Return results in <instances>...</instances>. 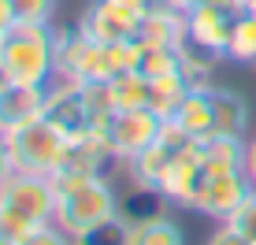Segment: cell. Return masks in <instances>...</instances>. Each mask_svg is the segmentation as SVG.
I'll return each instance as SVG.
<instances>
[{
  "instance_id": "1",
  "label": "cell",
  "mask_w": 256,
  "mask_h": 245,
  "mask_svg": "<svg viewBox=\"0 0 256 245\" xmlns=\"http://www.w3.org/2000/svg\"><path fill=\"white\" fill-rule=\"evenodd\" d=\"M52 186H56V216H52V223L64 226L70 238H74L78 230H86V226L104 223V220H112V216L122 212L119 194L108 182V174L60 171L56 178H52Z\"/></svg>"
},
{
  "instance_id": "2",
  "label": "cell",
  "mask_w": 256,
  "mask_h": 245,
  "mask_svg": "<svg viewBox=\"0 0 256 245\" xmlns=\"http://www.w3.org/2000/svg\"><path fill=\"white\" fill-rule=\"evenodd\" d=\"M0 64L15 86H48L56 78V30L48 22H15L0 38Z\"/></svg>"
},
{
  "instance_id": "3",
  "label": "cell",
  "mask_w": 256,
  "mask_h": 245,
  "mask_svg": "<svg viewBox=\"0 0 256 245\" xmlns=\"http://www.w3.org/2000/svg\"><path fill=\"white\" fill-rule=\"evenodd\" d=\"M4 142L12 148L15 171L19 174H41V178H56L67 164V152H70V138L64 130H56L45 116L26 122L15 134H8Z\"/></svg>"
},
{
  "instance_id": "4",
  "label": "cell",
  "mask_w": 256,
  "mask_h": 245,
  "mask_svg": "<svg viewBox=\"0 0 256 245\" xmlns=\"http://www.w3.org/2000/svg\"><path fill=\"white\" fill-rule=\"evenodd\" d=\"M56 78L70 82H108V48L93 41L90 34L74 30H56Z\"/></svg>"
},
{
  "instance_id": "5",
  "label": "cell",
  "mask_w": 256,
  "mask_h": 245,
  "mask_svg": "<svg viewBox=\"0 0 256 245\" xmlns=\"http://www.w3.org/2000/svg\"><path fill=\"white\" fill-rule=\"evenodd\" d=\"M0 208H8L15 220H22L30 226L52 223V216H56V186H52V178L15 171V178L0 190Z\"/></svg>"
},
{
  "instance_id": "6",
  "label": "cell",
  "mask_w": 256,
  "mask_h": 245,
  "mask_svg": "<svg viewBox=\"0 0 256 245\" xmlns=\"http://www.w3.org/2000/svg\"><path fill=\"white\" fill-rule=\"evenodd\" d=\"M160 126H164V119L152 108H130V112H116V119L108 122L104 138H108L116 160L130 164L138 152H145L160 138Z\"/></svg>"
},
{
  "instance_id": "7",
  "label": "cell",
  "mask_w": 256,
  "mask_h": 245,
  "mask_svg": "<svg viewBox=\"0 0 256 245\" xmlns=\"http://www.w3.org/2000/svg\"><path fill=\"white\" fill-rule=\"evenodd\" d=\"M45 119L56 130L74 142V138L93 134L90 126V112H86V97H82V82H70V78H52L45 86Z\"/></svg>"
},
{
  "instance_id": "8",
  "label": "cell",
  "mask_w": 256,
  "mask_h": 245,
  "mask_svg": "<svg viewBox=\"0 0 256 245\" xmlns=\"http://www.w3.org/2000/svg\"><path fill=\"white\" fill-rule=\"evenodd\" d=\"M204 178H208V168H204V145H200V142H190L186 148H178V152L171 156V164H167L164 182H160V197L171 200V204L190 208L193 194L204 186Z\"/></svg>"
},
{
  "instance_id": "9",
  "label": "cell",
  "mask_w": 256,
  "mask_h": 245,
  "mask_svg": "<svg viewBox=\"0 0 256 245\" xmlns=\"http://www.w3.org/2000/svg\"><path fill=\"white\" fill-rule=\"evenodd\" d=\"M234 22H238V12H230V8H223V4H212V0H200L193 12H186L190 45L226 60V45H230Z\"/></svg>"
},
{
  "instance_id": "10",
  "label": "cell",
  "mask_w": 256,
  "mask_h": 245,
  "mask_svg": "<svg viewBox=\"0 0 256 245\" xmlns=\"http://www.w3.org/2000/svg\"><path fill=\"white\" fill-rule=\"evenodd\" d=\"M252 190L256 186L249 182V174H208L204 186L193 194L190 208H193V212H200V216H208V220L223 223L226 216H230L234 208L252 194Z\"/></svg>"
},
{
  "instance_id": "11",
  "label": "cell",
  "mask_w": 256,
  "mask_h": 245,
  "mask_svg": "<svg viewBox=\"0 0 256 245\" xmlns=\"http://www.w3.org/2000/svg\"><path fill=\"white\" fill-rule=\"evenodd\" d=\"M45 116V86H4L0 90V138Z\"/></svg>"
},
{
  "instance_id": "12",
  "label": "cell",
  "mask_w": 256,
  "mask_h": 245,
  "mask_svg": "<svg viewBox=\"0 0 256 245\" xmlns=\"http://www.w3.org/2000/svg\"><path fill=\"white\" fill-rule=\"evenodd\" d=\"M78 30L90 34V38L100 41V45L138 38V22L130 19V15H122L116 4H108V0H93V4H86L82 15H78Z\"/></svg>"
},
{
  "instance_id": "13",
  "label": "cell",
  "mask_w": 256,
  "mask_h": 245,
  "mask_svg": "<svg viewBox=\"0 0 256 245\" xmlns=\"http://www.w3.org/2000/svg\"><path fill=\"white\" fill-rule=\"evenodd\" d=\"M138 41L141 45H164V48H182L190 41V26H186V12H174L164 0H156L148 8V15L138 26Z\"/></svg>"
},
{
  "instance_id": "14",
  "label": "cell",
  "mask_w": 256,
  "mask_h": 245,
  "mask_svg": "<svg viewBox=\"0 0 256 245\" xmlns=\"http://www.w3.org/2000/svg\"><path fill=\"white\" fill-rule=\"evenodd\" d=\"M112 164H116V152H112L108 138L104 134H86V138H74V142H70L64 171H70V174H108Z\"/></svg>"
},
{
  "instance_id": "15",
  "label": "cell",
  "mask_w": 256,
  "mask_h": 245,
  "mask_svg": "<svg viewBox=\"0 0 256 245\" xmlns=\"http://www.w3.org/2000/svg\"><path fill=\"white\" fill-rule=\"evenodd\" d=\"M193 142H208L216 134V104H212V90H190L178 112L171 116Z\"/></svg>"
},
{
  "instance_id": "16",
  "label": "cell",
  "mask_w": 256,
  "mask_h": 245,
  "mask_svg": "<svg viewBox=\"0 0 256 245\" xmlns=\"http://www.w3.org/2000/svg\"><path fill=\"white\" fill-rule=\"evenodd\" d=\"M130 245H186V230L167 212L130 216Z\"/></svg>"
},
{
  "instance_id": "17",
  "label": "cell",
  "mask_w": 256,
  "mask_h": 245,
  "mask_svg": "<svg viewBox=\"0 0 256 245\" xmlns=\"http://www.w3.org/2000/svg\"><path fill=\"white\" fill-rule=\"evenodd\" d=\"M171 156H174V148H167L160 138H156L145 152H138L134 160L126 164L134 190H145V194H156V197H160V182H164V171H167V164H171Z\"/></svg>"
},
{
  "instance_id": "18",
  "label": "cell",
  "mask_w": 256,
  "mask_h": 245,
  "mask_svg": "<svg viewBox=\"0 0 256 245\" xmlns=\"http://www.w3.org/2000/svg\"><path fill=\"white\" fill-rule=\"evenodd\" d=\"M204 145V168L208 174H245V138H226L212 134Z\"/></svg>"
},
{
  "instance_id": "19",
  "label": "cell",
  "mask_w": 256,
  "mask_h": 245,
  "mask_svg": "<svg viewBox=\"0 0 256 245\" xmlns=\"http://www.w3.org/2000/svg\"><path fill=\"white\" fill-rule=\"evenodd\" d=\"M212 104H216V134L245 138V130H249V104H245L242 93L212 86Z\"/></svg>"
},
{
  "instance_id": "20",
  "label": "cell",
  "mask_w": 256,
  "mask_h": 245,
  "mask_svg": "<svg viewBox=\"0 0 256 245\" xmlns=\"http://www.w3.org/2000/svg\"><path fill=\"white\" fill-rule=\"evenodd\" d=\"M108 90H112V100H116V112H130V108H148V90H152V82L134 67V71L112 74Z\"/></svg>"
},
{
  "instance_id": "21",
  "label": "cell",
  "mask_w": 256,
  "mask_h": 245,
  "mask_svg": "<svg viewBox=\"0 0 256 245\" xmlns=\"http://www.w3.org/2000/svg\"><path fill=\"white\" fill-rule=\"evenodd\" d=\"M152 90H148V108L156 112L160 119H171L178 112V104L186 100L190 93V82L182 78V71H171V74H160V78H148Z\"/></svg>"
},
{
  "instance_id": "22",
  "label": "cell",
  "mask_w": 256,
  "mask_h": 245,
  "mask_svg": "<svg viewBox=\"0 0 256 245\" xmlns=\"http://www.w3.org/2000/svg\"><path fill=\"white\" fill-rule=\"evenodd\" d=\"M70 242L74 245H130V216L119 212L104 223H93L86 230H78Z\"/></svg>"
},
{
  "instance_id": "23",
  "label": "cell",
  "mask_w": 256,
  "mask_h": 245,
  "mask_svg": "<svg viewBox=\"0 0 256 245\" xmlns=\"http://www.w3.org/2000/svg\"><path fill=\"white\" fill-rule=\"evenodd\" d=\"M82 97H86V112H90L93 134H104L108 122L116 119V100H112L108 82H82Z\"/></svg>"
},
{
  "instance_id": "24",
  "label": "cell",
  "mask_w": 256,
  "mask_h": 245,
  "mask_svg": "<svg viewBox=\"0 0 256 245\" xmlns=\"http://www.w3.org/2000/svg\"><path fill=\"white\" fill-rule=\"evenodd\" d=\"M226 60L230 64H256V15L252 12L238 15L230 45H226Z\"/></svg>"
},
{
  "instance_id": "25",
  "label": "cell",
  "mask_w": 256,
  "mask_h": 245,
  "mask_svg": "<svg viewBox=\"0 0 256 245\" xmlns=\"http://www.w3.org/2000/svg\"><path fill=\"white\" fill-rule=\"evenodd\" d=\"M182 67V48H164V45H141V64L138 71L145 78H160Z\"/></svg>"
},
{
  "instance_id": "26",
  "label": "cell",
  "mask_w": 256,
  "mask_h": 245,
  "mask_svg": "<svg viewBox=\"0 0 256 245\" xmlns=\"http://www.w3.org/2000/svg\"><path fill=\"white\" fill-rule=\"evenodd\" d=\"M223 223H230L234 230L242 234V238H249V242L256 245V190H252V194L245 197V200H242L238 208H234L230 216H226Z\"/></svg>"
},
{
  "instance_id": "27",
  "label": "cell",
  "mask_w": 256,
  "mask_h": 245,
  "mask_svg": "<svg viewBox=\"0 0 256 245\" xmlns=\"http://www.w3.org/2000/svg\"><path fill=\"white\" fill-rule=\"evenodd\" d=\"M12 4H15V19L19 22H48L52 26L60 0H12Z\"/></svg>"
},
{
  "instance_id": "28",
  "label": "cell",
  "mask_w": 256,
  "mask_h": 245,
  "mask_svg": "<svg viewBox=\"0 0 256 245\" xmlns=\"http://www.w3.org/2000/svg\"><path fill=\"white\" fill-rule=\"evenodd\" d=\"M19 245H74V242H70V234L64 230V226H56V223H41V226H34V230L26 234Z\"/></svg>"
},
{
  "instance_id": "29",
  "label": "cell",
  "mask_w": 256,
  "mask_h": 245,
  "mask_svg": "<svg viewBox=\"0 0 256 245\" xmlns=\"http://www.w3.org/2000/svg\"><path fill=\"white\" fill-rule=\"evenodd\" d=\"M208 245H252V242H249V238H242V234H238L230 223H219L216 230H212Z\"/></svg>"
},
{
  "instance_id": "30",
  "label": "cell",
  "mask_w": 256,
  "mask_h": 245,
  "mask_svg": "<svg viewBox=\"0 0 256 245\" xmlns=\"http://www.w3.org/2000/svg\"><path fill=\"white\" fill-rule=\"evenodd\" d=\"M12 178H15V160H12V148H8V142L0 138V190H4Z\"/></svg>"
},
{
  "instance_id": "31",
  "label": "cell",
  "mask_w": 256,
  "mask_h": 245,
  "mask_svg": "<svg viewBox=\"0 0 256 245\" xmlns=\"http://www.w3.org/2000/svg\"><path fill=\"white\" fill-rule=\"evenodd\" d=\"M15 22H19V19H15V4H12V0H0V38H4Z\"/></svg>"
},
{
  "instance_id": "32",
  "label": "cell",
  "mask_w": 256,
  "mask_h": 245,
  "mask_svg": "<svg viewBox=\"0 0 256 245\" xmlns=\"http://www.w3.org/2000/svg\"><path fill=\"white\" fill-rule=\"evenodd\" d=\"M245 145H249V148H245V174H249V182L256 186V134H252Z\"/></svg>"
},
{
  "instance_id": "33",
  "label": "cell",
  "mask_w": 256,
  "mask_h": 245,
  "mask_svg": "<svg viewBox=\"0 0 256 245\" xmlns=\"http://www.w3.org/2000/svg\"><path fill=\"white\" fill-rule=\"evenodd\" d=\"M164 4H167V8H174V12H193L200 0H164Z\"/></svg>"
},
{
  "instance_id": "34",
  "label": "cell",
  "mask_w": 256,
  "mask_h": 245,
  "mask_svg": "<svg viewBox=\"0 0 256 245\" xmlns=\"http://www.w3.org/2000/svg\"><path fill=\"white\" fill-rule=\"evenodd\" d=\"M212 4H223V8H230V12H238V15L245 12V0H212Z\"/></svg>"
},
{
  "instance_id": "35",
  "label": "cell",
  "mask_w": 256,
  "mask_h": 245,
  "mask_svg": "<svg viewBox=\"0 0 256 245\" xmlns=\"http://www.w3.org/2000/svg\"><path fill=\"white\" fill-rule=\"evenodd\" d=\"M245 12H252V15H256V0H245Z\"/></svg>"
}]
</instances>
